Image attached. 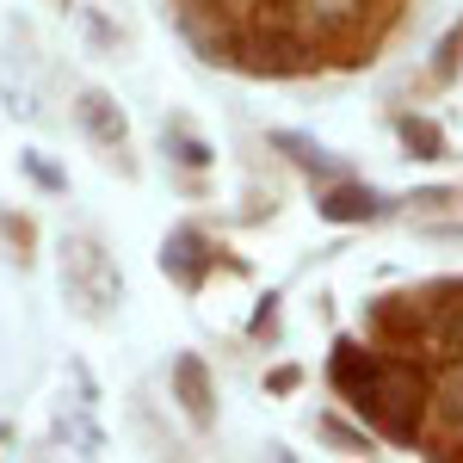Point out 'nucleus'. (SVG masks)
<instances>
[{
	"mask_svg": "<svg viewBox=\"0 0 463 463\" xmlns=\"http://www.w3.org/2000/svg\"><path fill=\"white\" fill-rule=\"evenodd\" d=\"M334 383H340V395H346L390 445H414V439H420L427 395H432L427 377H420V364H408V358H371L358 340H340V346H334Z\"/></svg>",
	"mask_w": 463,
	"mask_h": 463,
	"instance_id": "nucleus-1",
	"label": "nucleus"
},
{
	"mask_svg": "<svg viewBox=\"0 0 463 463\" xmlns=\"http://www.w3.org/2000/svg\"><path fill=\"white\" fill-rule=\"evenodd\" d=\"M62 285L87 316H106V303H118V272L93 241H69L62 248Z\"/></svg>",
	"mask_w": 463,
	"mask_h": 463,
	"instance_id": "nucleus-2",
	"label": "nucleus"
},
{
	"mask_svg": "<svg viewBox=\"0 0 463 463\" xmlns=\"http://www.w3.org/2000/svg\"><path fill=\"white\" fill-rule=\"evenodd\" d=\"M279 6H285V19L309 37V43H321V37H346L358 19H364V0H279Z\"/></svg>",
	"mask_w": 463,
	"mask_h": 463,
	"instance_id": "nucleus-3",
	"label": "nucleus"
},
{
	"mask_svg": "<svg viewBox=\"0 0 463 463\" xmlns=\"http://www.w3.org/2000/svg\"><path fill=\"white\" fill-rule=\"evenodd\" d=\"M427 402H432V445L458 451L463 445V364H445V377H439V390Z\"/></svg>",
	"mask_w": 463,
	"mask_h": 463,
	"instance_id": "nucleus-4",
	"label": "nucleus"
},
{
	"mask_svg": "<svg viewBox=\"0 0 463 463\" xmlns=\"http://www.w3.org/2000/svg\"><path fill=\"white\" fill-rule=\"evenodd\" d=\"M74 118H80V130H87V137H93L99 148L124 155V137H130V124H124V111H118V99H111V93H80Z\"/></svg>",
	"mask_w": 463,
	"mask_h": 463,
	"instance_id": "nucleus-5",
	"label": "nucleus"
},
{
	"mask_svg": "<svg viewBox=\"0 0 463 463\" xmlns=\"http://www.w3.org/2000/svg\"><path fill=\"white\" fill-rule=\"evenodd\" d=\"M174 390H179V402H185V414H192L198 427H211L216 395H211V371H204V358H198V353H179L174 358Z\"/></svg>",
	"mask_w": 463,
	"mask_h": 463,
	"instance_id": "nucleus-6",
	"label": "nucleus"
},
{
	"mask_svg": "<svg viewBox=\"0 0 463 463\" xmlns=\"http://www.w3.org/2000/svg\"><path fill=\"white\" fill-rule=\"evenodd\" d=\"M161 266H167V272H174L185 290H198V285H204V272H211V248H204V235H198V229H179V235H167Z\"/></svg>",
	"mask_w": 463,
	"mask_h": 463,
	"instance_id": "nucleus-7",
	"label": "nucleus"
},
{
	"mask_svg": "<svg viewBox=\"0 0 463 463\" xmlns=\"http://www.w3.org/2000/svg\"><path fill=\"white\" fill-rule=\"evenodd\" d=\"M321 216H327V222H371V216H383V198L364 192V185H334V192L321 198Z\"/></svg>",
	"mask_w": 463,
	"mask_h": 463,
	"instance_id": "nucleus-8",
	"label": "nucleus"
},
{
	"mask_svg": "<svg viewBox=\"0 0 463 463\" xmlns=\"http://www.w3.org/2000/svg\"><path fill=\"white\" fill-rule=\"evenodd\" d=\"M402 143L414 148L420 161H439L445 155V137H439V124H427V118H402Z\"/></svg>",
	"mask_w": 463,
	"mask_h": 463,
	"instance_id": "nucleus-9",
	"label": "nucleus"
},
{
	"mask_svg": "<svg viewBox=\"0 0 463 463\" xmlns=\"http://www.w3.org/2000/svg\"><path fill=\"white\" fill-rule=\"evenodd\" d=\"M272 148H285V155L297 161V167H316V174H334V167H327V155H321V148L309 143V137H297V130H279V137H272Z\"/></svg>",
	"mask_w": 463,
	"mask_h": 463,
	"instance_id": "nucleus-10",
	"label": "nucleus"
},
{
	"mask_svg": "<svg viewBox=\"0 0 463 463\" xmlns=\"http://www.w3.org/2000/svg\"><path fill=\"white\" fill-rule=\"evenodd\" d=\"M458 50H463V25H451V32H445V43H439V56H432V74H439V80H451Z\"/></svg>",
	"mask_w": 463,
	"mask_h": 463,
	"instance_id": "nucleus-11",
	"label": "nucleus"
},
{
	"mask_svg": "<svg viewBox=\"0 0 463 463\" xmlns=\"http://www.w3.org/2000/svg\"><path fill=\"white\" fill-rule=\"evenodd\" d=\"M167 143L179 148V161H185V167H204V161H211V148L192 143V137H179V130H167Z\"/></svg>",
	"mask_w": 463,
	"mask_h": 463,
	"instance_id": "nucleus-12",
	"label": "nucleus"
},
{
	"mask_svg": "<svg viewBox=\"0 0 463 463\" xmlns=\"http://www.w3.org/2000/svg\"><path fill=\"white\" fill-rule=\"evenodd\" d=\"M204 6H222L229 13V6H253V0H204Z\"/></svg>",
	"mask_w": 463,
	"mask_h": 463,
	"instance_id": "nucleus-13",
	"label": "nucleus"
}]
</instances>
